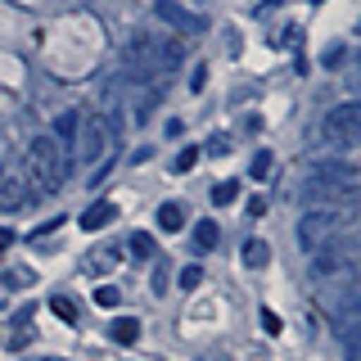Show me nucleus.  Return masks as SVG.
<instances>
[{
  "label": "nucleus",
  "mask_w": 361,
  "mask_h": 361,
  "mask_svg": "<svg viewBox=\"0 0 361 361\" xmlns=\"http://www.w3.org/2000/svg\"><path fill=\"white\" fill-rule=\"evenodd\" d=\"M27 154H32V167H37L41 180H45V195L63 190V176H68V167H73V149H63L54 135L41 131V135H32Z\"/></svg>",
  "instance_id": "1"
},
{
  "label": "nucleus",
  "mask_w": 361,
  "mask_h": 361,
  "mask_svg": "<svg viewBox=\"0 0 361 361\" xmlns=\"http://www.w3.org/2000/svg\"><path fill=\"white\" fill-rule=\"evenodd\" d=\"M357 135H361V109L353 104V99L325 113V122H321V140L325 145H334V149H353Z\"/></svg>",
  "instance_id": "2"
},
{
  "label": "nucleus",
  "mask_w": 361,
  "mask_h": 361,
  "mask_svg": "<svg viewBox=\"0 0 361 361\" xmlns=\"http://www.w3.org/2000/svg\"><path fill=\"white\" fill-rule=\"evenodd\" d=\"M334 231H338V212H330V208L302 212V217H298V248H302V253H316Z\"/></svg>",
  "instance_id": "3"
},
{
  "label": "nucleus",
  "mask_w": 361,
  "mask_h": 361,
  "mask_svg": "<svg viewBox=\"0 0 361 361\" xmlns=\"http://www.w3.org/2000/svg\"><path fill=\"white\" fill-rule=\"evenodd\" d=\"M154 14L172 32H180V37H203V32H208V18L195 14V9H185V5H176V0H154Z\"/></svg>",
  "instance_id": "4"
},
{
  "label": "nucleus",
  "mask_w": 361,
  "mask_h": 361,
  "mask_svg": "<svg viewBox=\"0 0 361 361\" xmlns=\"http://www.w3.org/2000/svg\"><path fill=\"white\" fill-rule=\"evenodd\" d=\"M77 145H82L86 163H99L104 149H109V118H86L82 131H77Z\"/></svg>",
  "instance_id": "5"
},
{
  "label": "nucleus",
  "mask_w": 361,
  "mask_h": 361,
  "mask_svg": "<svg viewBox=\"0 0 361 361\" xmlns=\"http://www.w3.org/2000/svg\"><path fill=\"white\" fill-rule=\"evenodd\" d=\"M127 73L131 77H158L163 68H158V45L154 41H131L127 50Z\"/></svg>",
  "instance_id": "6"
},
{
  "label": "nucleus",
  "mask_w": 361,
  "mask_h": 361,
  "mask_svg": "<svg viewBox=\"0 0 361 361\" xmlns=\"http://www.w3.org/2000/svg\"><path fill=\"white\" fill-rule=\"evenodd\" d=\"M312 176H325V180H334V185H343V190L357 185V167L353 163H338V158H316Z\"/></svg>",
  "instance_id": "7"
},
{
  "label": "nucleus",
  "mask_w": 361,
  "mask_h": 361,
  "mask_svg": "<svg viewBox=\"0 0 361 361\" xmlns=\"http://www.w3.org/2000/svg\"><path fill=\"white\" fill-rule=\"evenodd\" d=\"M27 199H32V185H27V180L0 172V208H5V212H18Z\"/></svg>",
  "instance_id": "8"
},
{
  "label": "nucleus",
  "mask_w": 361,
  "mask_h": 361,
  "mask_svg": "<svg viewBox=\"0 0 361 361\" xmlns=\"http://www.w3.org/2000/svg\"><path fill=\"white\" fill-rule=\"evenodd\" d=\"M77 131H82V113L68 109V113H59V118H54V131H50V135L63 145V149H73V145H77Z\"/></svg>",
  "instance_id": "9"
},
{
  "label": "nucleus",
  "mask_w": 361,
  "mask_h": 361,
  "mask_svg": "<svg viewBox=\"0 0 361 361\" xmlns=\"http://www.w3.org/2000/svg\"><path fill=\"white\" fill-rule=\"evenodd\" d=\"M113 217H118V208H113L109 199H99V203H90V208L82 212V231H104Z\"/></svg>",
  "instance_id": "10"
},
{
  "label": "nucleus",
  "mask_w": 361,
  "mask_h": 361,
  "mask_svg": "<svg viewBox=\"0 0 361 361\" xmlns=\"http://www.w3.org/2000/svg\"><path fill=\"white\" fill-rule=\"evenodd\" d=\"M109 338L122 343V348H131L135 338H140V321H135V316H118V321H109Z\"/></svg>",
  "instance_id": "11"
},
{
  "label": "nucleus",
  "mask_w": 361,
  "mask_h": 361,
  "mask_svg": "<svg viewBox=\"0 0 361 361\" xmlns=\"http://www.w3.org/2000/svg\"><path fill=\"white\" fill-rule=\"evenodd\" d=\"M185 217H190V212H185V203L167 199L163 208H158V231H167V235H172V231H180V226H185Z\"/></svg>",
  "instance_id": "12"
},
{
  "label": "nucleus",
  "mask_w": 361,
  "mask_h": 361,
  "mask_svg": "<svg viewBox=\"0 0 361 361\" xmlns=\"http://www.w3.org/2000/svg\"><path fill=\"white\" fill-rule=\"evenodd\" d=\"M267 262H271V244L267 240H244V267L262 271Z\"/></svg>",
  "instance_id": "13"
},
{
  "label": "nucleus",
  "mask_w": 361,
  "mask_h": 361,
  "mask_svg": "<svg viewBox=\"0 0 361 361\" xmlns=\"http://www.w3.org/2000/svg\"><path fill=\"white\" fill-rule=\"evenodd\" d=\"M127 244H131V253L140 257V262H154V257H158V240H154V235H145V231H135Z\"/></svg>",
  "instance_id": "14"
},
{
  "label": "nucleus",
  "mask_w": 361,
  "mask_h": 361,
  "mask_svg": "<svg viewBox=\"0 0 361 361\" xmlns=\"http://www.w3.org/2000/svg\"><path fill=\"white\" fill-rule=\"evenodd\" d=\"M221 240V231H217V221H208V217H203L199 226H195V248H199V253H208V248L212 244H217Z\"/></svg>",
  "instance_id": "15"
},
{
  "label": "nucleus",
  "mask_w": 361,
  "mask_h": 361,
  "mask_svg": "<svg viewBox=\"0 0 361 361\" xmlns=\"http://www.w3.org/2000/svg\"><path fill=\"white\" fill-rule=\"evenodd\" d=\"M240 199V180H217V185H212V203H217V208H226V203H235Z\"/></svg>",
  "instance_id": "16"
},
{
  "label": "nucleus",
  "mask_w": 361,
  "mask_h": 361,
  "mask_svg": "<svg viewBox=\"0 0 361 361\" xmlns=\"http://www.w3.org/2000/svg\"><path fill=\"white\" fill-rule=\"evenodd\" d=\"M50 312L59 316V321H77V302L63 298V293H54V298H50Z\"/></svg>",
  "instance_id": "17"
},
{
  "label": "nucleus",
  "mask_w": 361,
  "mask_h": 361,
  "mask_svg": "<svg viewBox=\"0 0 361 361\" xmlns=\"http://www.w3.org/2000/svg\"><path fill=\"white\" fill-rule=\"evenodd\" d=\"M248 172H253V180H267V176H271V149H257Z\"/></svg>",
  "instance_id": "18"
},
{
  "label": "nucleus",
  "mask_w": 361,
  "mask_h": 361,
  "mask_svg": "<svg viewBox=\"0 0 361 361\" xmlns=\"http://www.w3.org/2000/svg\"><path fill=\"white\" fill-rule=\"evenodd\" d=\"M95 302H99V307H118V302H122V293L113 289V285H99V289H95Z\"/></svg>",
  "instance_id": "19"
},
{
  "label": "nucleus",
  "mask_w": 361,
  "mask_h": 361,
  "mask_svg": "<svg viewBox=\"0 0 361 361\" xmlns=\"http://www.w3.org/2000/svg\"><path fill=\"white\" fill-rule=\"evenodd\" d=\"M203 285V271L199 267H180V289H199Z\"/></svg>",
  "instance_id": "20"
},
{
  "label": "nucleus",
  "mask_w": 361,
  "mask_h": 361,
  "mask_svg": "<svg viewBox=\"0 0 361 361\" xmlns=\"http://www.w3.org/2000/svg\"><path fill=\"white\" fill-rule=\"evenodd\" d=\"M195 163H199V149L190 145V149H180V154H176V163H172V167H176V172H190Z\"/></svg>",
  "instance_id": "21"
},
{
  "label": "nucleus",
  "mask_w": 361,
  "mask_h": 361,
  "mask_svg": "<svg viewBox=\"0 0 361 361\" xmlns=\"http://www.w3.org/2000/svg\"><path fill=\"white\" fill-rule=\"evenodd\" d=\"M208 154H231V135H226V131L208 135Z\"/></svg>",
  "instance_id": "22"
},
{
  "label": "nucleus",
  "mask_w": 361,
  "mask_h": 361,
  "mask_svg": "<svg viewBox=\"0 0 361 361\" xmlns=\"http://www.w3.org/2000/svg\"><path fill=\"white\" fill-rule=\"evenodd\" d=\"M262 330H267V334H280V330H285V321H280L271 307H262Z\"/></svg>",
  "instance_id": "23"
},
{
  "label": "nucleus",
  "mask_w": 361,
  "mask_h": 361,
  "mask_svg": "<svg viewBox=\"0 0 361 361\" xmlns=\"http://www.w3.org/2000/svg\"><path fill=\"white\" fill-rule=\"evenodd\" d=\"M208 86V63H195V73H190V90H203Z\"/></svg>",
  "instance_id": "24"
},
{
  "label": "nucleus",
  "mask_w": 361,
  "mask_h": 361,
  "mask_svg": "<svg viewBox=\"0 0 361 361\" xmlns=\"http://www.w3.org/2000/svg\"><path fill=\"white\" fill-rule=\"evenodd\" d=\"M154 293H167V262H154Z\"/></svg>",
  "instance_id": "25"
},
{
  "label": "nucleus",
  "mask_w": 361,
  "mask_h": 361,
  "mask_svg": "<svg viewBox=\"0 0 361 361\" xmlns=\"http://www.w3.org/2000/svg\"><path fill=\"white\" fill-rule=\"evenodd\" d=\"M262 212H267V195H253L248 199V217H262Z\"/></svg>",
  "instance_id": "26"
},
{
  "label": "nucleus",
  "mask_w": 361,
  "mask_h": 361,
  "mask_svg": "<svg viewBox=\"0 0 361 361\" xmlns=\"http://www.w3.org/2000/svg\"><path fill=\"white\" fill-rule=\"evenodd\" d=\"M14 244V231H5V226H0V248H9Z\"/></svg>",
  "instance_id": "27"
},
{
  "label": "nucleus",
  "mask_w": 361,
  "mask_h": 361,
  "mask_svg": "<svg viewBox=\"0 0 361 361\" xmlns=\"http://www.w3.org/2000/svg\"><path fill=\"white\" fill-rule=\"evenodd\" d=\"M41 361H59V357H41Z\"/></svg>",
  "instance_id": "28"
},
{
  "label": "nucleus",
  "mask_w": 361,
  "mask_h": 361,
  "mask_svg": "<svg viewBox=\"0 0 361 361\" xmlns=\"http://www.w3.org/2000/svg\"><path fill=\"white\" fill-rule=\"evenodd\" d=\"M312 5H325V0H312Z\"/></svg>",
  "instance_id": "29"
}]
</instances>
